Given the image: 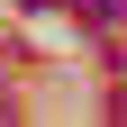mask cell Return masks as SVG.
<instances>
[{"instance_id":"obj_2","label":"cell","mask_w":127,"mask_h":127,"mask_svg":"<svg viewBox=\"0 0 127 127\" xmlns=\"http://www.w3.org/2000/svg\"><path fill=\"white\" fill-rule=\"evenodd\" d=\"M18 9H45V0H18Z\"/></svg>"},{"instance_id":"obj_1","label":"cell","mask_w":127,"mask_h":127,"mask_svg":"<svg viewBox=\"0 0 127 127\" xmlns=\"http://www.w3.org/2000/svg\"><path fill=\"white\" fill-rule=\"evenodd\" d=\"M127 18V0H82V27H118Z\"/></svg>"}]
</instances>
